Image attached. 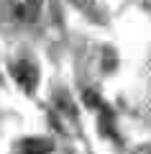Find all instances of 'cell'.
I'll return each mask as SVG.
<instances>
[{"instance_id": "cell-1", "label": "cell", "mask_w": 151, "mask_h": 154, "mask_svg": "<svg viewBox=\"0 0 151 154\" xmlns=\"http://www.w3.org/2000/svg\"><path fill=\"white\" fill-rule=\"evenodd\" d=\"M8 11L13 21L18 23H33L41 11V0H8Z\"/></svg>"}, {"instance_id": "cell-2", "label": "cell", "mask_w": 151, "mask_h": 154, "mask_svg": "<svg viewBox=\"0 0 151 154\" xmlns=\"http://www.w3.org/2000/svg\"><path fill=\"white\" fill-rule=\"evenodd\" d=\"M13 77H16V82L21 85V90L26 93H33L38 85V67L28 59H21L13 64Z\"/></svg>"}, {"instance_id": "cell-3", "label": "cell", "mask_w": 151, "mask_h": 154, "mask_svg": "<svg viewBox=\"0 0 151 154\" xmlns=\"http://www.w3.org/2000/svg\"><path fill=\"white\" fill-rule=\"evenodd\" d=\"M21 152L23 154H51V141L41 139V136H28V139H23Z\"/></svg>"}, {"instance_id": "cell-4", "label": "cell", "mask_w": 151, "mask_h": 154, "mask_svg": "<svg viewBox=\"0 0 151 154\" xmlns=\"http://www.w3.org/2000/svg\"><path fill=\"white\" fill-rule=\"evenodd\" d=\"M136 154H151V149H146V146H143V149H138Z\"/></svg>"}]
</instances>
